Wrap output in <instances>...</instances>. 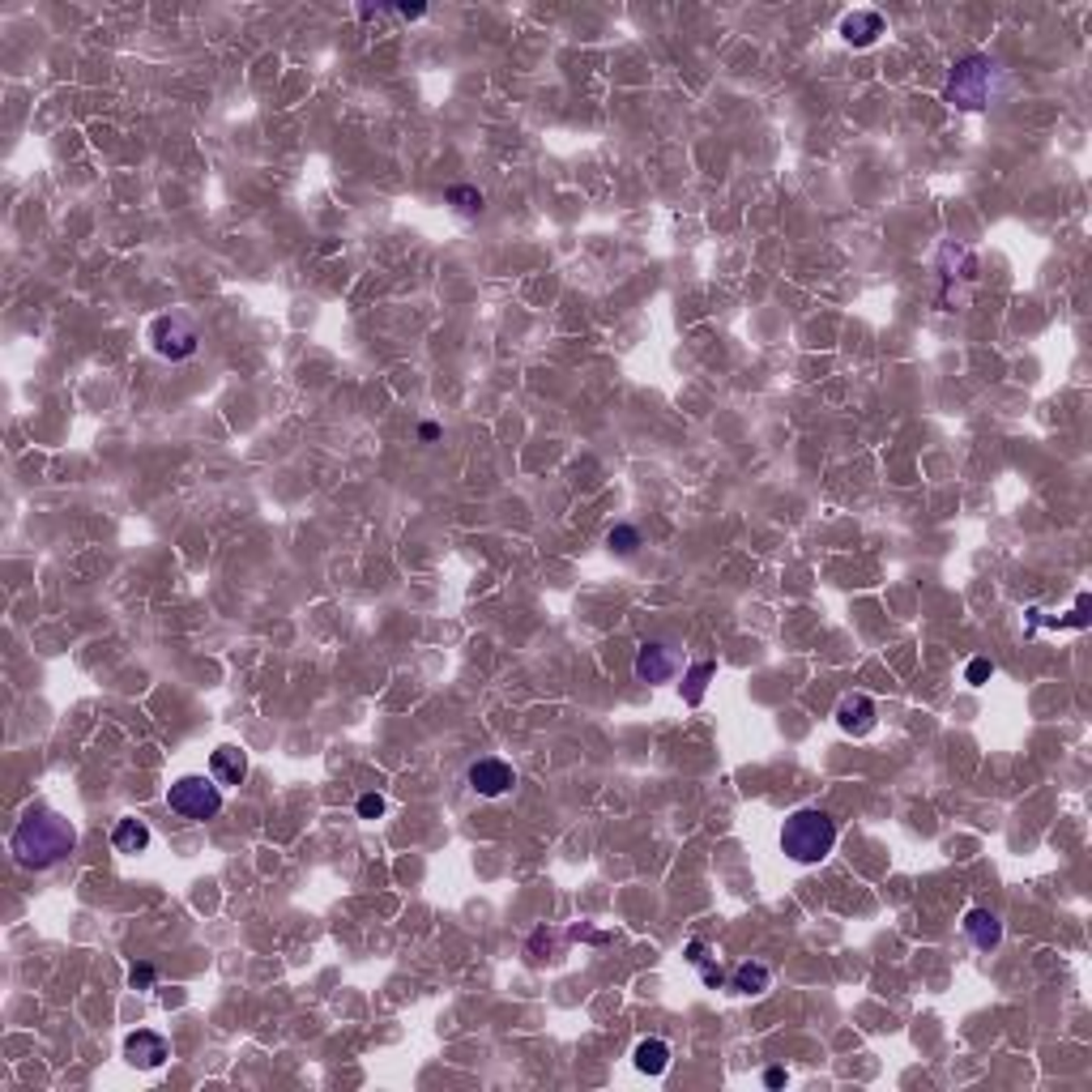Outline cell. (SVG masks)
Listing matches in <instances>:
<instances>
[{
	"label": "cell",
	"mask_w": 1092,
	"mask_h": 1092,
	"mask_svg": "<svg viewBox=\"0 0 1092 1092\" xmlns=\"http://www.w3.org/2000/svg\"><path fill=\"white\" fill-rule=\"evenodd\" d=\"M128 981H133V990H150L154 986V965H133Z\"/></svg>",
	"instance_id": "7402d4cb"
},
{
	"label": "cell",
	"mask_w": 1092,
	"mask_h": 1092,
	"mask_svg": "<svg viewBox=\"0 0 1092 1092\" xmlns=\"http://www.w3.org/2000/svg\"><path fill=\"white\" fill-rule=\"evenodd\" d=\"M210 772H214V781L218 786H244V777H247V756L240 747H218L214 756H210Z\"/></svg>",
	"instance_id": "7c38bea8"
},
{
	"label": "cell",
	"mask_w": 1092,
	"mask_h": 1092,
	"mask_svg": "<svg viewBox=\"0 0 1092 1092\" xmlns=\"http://www.w3.org/2000/svg\"><path fill=\"white\" fill-rule=\"evenodd\" d=\"M713 674H717V662H696V666L688 670V679H683V700H688V704H700V700H704V688H709Z\"/></svg>",
	"instance_id": "2e32d148"
},
{
	"label": "cell",
	"mask_w": 1092,
	"mask_h": 1092,
	"mask_svg": "<svg viewBox=\"0 0 1092 1092\" xmlns=\"http://www.w3.org/2000/svg\"><path fill=\"white\" fill-rule=\"evenodd\" d=\"M568 939H572V943H581V939H585V943H607L611 935H602V930H589V926H572Z\"/></svg>",
	"instance_id": "603a6c76"
},
{
	"label": "cell",
	"mask_w": 1092,
	"mask_h": 1092,
	"mask_svg": "<svg viewBox=\"0 0 1092 1092\" xmlns=\"http://www.w3.org/2000/svg\"><path fill=\"white\" fill-rule=\"evenodd\" d=\"M124 1058L133 1062L137 1071H158L167 1058H171V1046H167V1037H158V1032L137 1028L124 1037Z\"/></svg>",
	"instance_id": "ba28073f"
},
{
	"label": "cell",
	"mask_w": 1092,
	"mask_h": 1092,
	"mask_svg": "<svg viewBox=\"0 0 1092 1092\" xmlns=\"http://www.w3.org/2000/svg\"><path fill=\"white\" fill-rule=\"evenodd\" d=\"M9 849H13L17 867H26V871H47V867L65 862L68 853L77 849V828L61 816V811L35 807V811H26V819H17Z\"/></svg>",
	"instance_id": "6da1fadb"
},
{
	"label": "cell",
	"mask_w": 1092,
	"mask_h": 1092,
	"mask_svg": "<svg viewBox=\"0 0 1092 1092\" xmlns=\"http://www.w3.org/2000/svg\"><path fill=\"white\" fill-rule=\"evenodd\" d=\"M632 670H637V679L649 683V688L653 683H670L674 674H679V653H674L666 640H644Z\"/></svg>",
	"instance_id": "8992f818"
},
{
	"label": "cell",
	"mask_w": 1092,
	"mask_h": 1092,
	"mask_svg": "<svg viewBox=\"0 0 1092 1092\" xmlns=\"http://www.w3.org/2000/svg\"><path fill=\"white\" fill-rule=\"evenodd\" d=\"M150 346H154V354H163V359L184 363V359H193V354H196L201 333H196V325L188 321V316L167 312V316H158V321L150 325Z\"/></svg>",
	"instance_id": "5b68a950"
},
{
	"label": "cell",
	"mask_w": 1092,
	"mask_h": 1092,
	"mask_svg": "<svg viewBox=\"0 0 1092 1092\" xmlns=\"http://www.w3.org/2000/svg\"><path fill=\"white\" fill-rule=\"evenodd\" d=\"M990 91H995V61L973 52L951 68L948 86H943V103L960 107V112H981L990 103Z\"/></svg>",
	"instance_id": "3957f363"
},
{
	"label": "cell",
	"mask_w": 1092,
	"mask_h": 1092,
	"mask_svg": "<svg viewBox=\"0 0 1092 1092\" xmlns=\"http://www.w3.org/2000/svg\"><path fill=\"white\" fill-rule=\"evenodd\" d=\"M832 845H837V819L819 807L793 811L786 819V828H781V849H786L793 862H802V867L823 862L832 853Z\"/></svg>",
	"instance_id": "7a4b0ae2"
},
{
	"label": "cell",
	"mask_w": 1092,
	"mask_h": 1092,
	"mask_svg": "<svg viewBox=\"0 0 1092 1092\" xmlns=\"http://www.w3.org/2000/svg\"><path fill=\"white\" fill-rule=\"evenodd\" d=\"M167 807H171L180 819L205 823L222 811V786L210 777H180L171 790H167Z\"/></svg>",
	"instance_id": "277c9868"
},
{
	"label": "cell",
	"mask_w": 1092,
	"mask_h": 1092,
	"mask_svg": "<svg viewBox=\"0 0 1092 1092\" xmlns=\"http://www.w3.org/2000/svg\"><path fill=\"white\" fill-rule=\"evenodd\" d=\"M965 935H969L973 948L990 951V948H999V939H1002V922L990 909H969L965 913Z\"/></svg>",
	"instance_id": "8fae6325"
},
{
	"label": "cell",
	"mask_w": 1092,
	"mask_h": 1092,
	"mask_svg": "<svg viewBox=\"0 0 1092 1092\" xmlns=\"http://www.w3.org/2000/svg\"><path fill=\"white\" fill-rule=\"evenodd\" d=\"M632 1062H637L640 1076H666L670 1067V1046L662 1037H644L637 1046V1054H632Z\"/></svg>",
	"instance_id": "4fadbf2b"
},
{
	"label": "cell",
	"mask_w": 1092,
	"mask_h": 1092,
	"mask_svg": "<svg viewBox=\"0 0 1092 1092\" xmlns=\"http://www.w3.org/2000/svg\"><path fill=\"white\" fill-rule=\"evenodd\" d=\"M359 816L363 819H380L384 816V798H380V793H363V798H359Z\"/></svg>",
	"instance_id": "44dd1931"
},
{
	"label": "cell",
	"mask_w": 1092,
	"mask_h": 1092,
	"mask_svg": "<svg viewBox=\"0 0 1092 1092\" xmlns=\"http://www.w3.org/2000/svg\"><path fill=\"white\" fill-rule=\"evenodd\" d=\"M419 435H423V440H435V435H440V427H435V423H423Z\"/></svg>",
	"instance_id": "83f0119b"
},
{
	"label": "cell",
	"mask_w": 1092,
	"mask_h": 1092,
	"mask_svg": "<svg viewBox=\"0 0 1092 1092\" xmlns=\"http://www.w3.org/2000/svg\"><path fill=\"white\" fill-rule=\"evenodd\" d=\"M444 201L456 205L461 214H482V193H479V188H470V184H453L449 193H444Z\"/></svg>",
	"instance_id": "e0dca14e"
},
{
	"label": "cell",
	"mask_w": 1092,
	"mask_h": 1092,
	"mask_svg": "<svg viewBox=\"0 0 1092 1092\" xmlns=\"http://www.w3.org/2000/svg\"><path fill=\"white\" fill-rule=\"evenodd\" d=\"M112 845H116V853H145L150 849V828H145V819H120L116 823V832H112Z\"/></svg>",
	"instance_id": "9a60e30c"
},
{
	"label": "cell",
	"mask_w": 1092,
	"mask_h": 1092,
	"mask_svg": "<svg viewBox=\"0 0 1092 1092\" xmlns=\"http://www.w3.org/2000/svg\"><path fill=\"white\" fill-rule=\"evenodd\" d=\"M700 973H704V981H709V986H721V981H726V973H721L717 965H709V960L700 965Z\"/></svg>",
	"instance_id": "d4e9b609"
},
{
	"label": "cell",
	"mask_w": 1092,
	"mask_h": 1092,
	"mask_svg": "<svg viewBox=\"0 0 1092 1092\" xmlns=\"http://www.w3.org/2000/svg\"><path fill=\"white\" fill-rule=\"evenodd\" d=\"M730 986L739 990V995L756 999V995H764V990L772 986V973H768V965H760V960H747V965H739L730 973Z\"/></svg>",
	"instance_id": "5bb4252c"
},
{
	"label": "cell",
	"mask_w": 1092,
	"mask_h": 1092,
	"mask_svg": "<svg viewBox=\"0 0 1092 1092\" xmlns=\"http://www.w3.org/2000/svg\"><path fill=\"white\" fill-rule=\"evenodd\" d=\"M688 960H691V965H704V960H709V948H704L700 939H691L688 943Z\"/></svg>",
	"instance_id": "cb8c5ba5"
},
{
	"label": "cell",
	"mask_w": 1092,
	"mask_h": 1092,
	"mask_svg": "<svg viewBox=\"0 0 1092 1092\" xmlns=\"http://www.w3.org/2000/svg\"><path fill=\"white\" fill-rule=\"evenodd\" d=\"M607 542H611V551H614V555H623V559H628V555H637V551H640V530H637V525H614Z\"/></svg>",
	"instance_id": "ac0fdd59"
},
{
	"label": "cell",
	"mask_w": 1092,
	"mask_h": 1092,
	"mask_svg": "<svg viewBox=\"0 0 1092 1092\" xmlns=\"http://www.w3.org/2000/svg\"><path fill=\"white\" fill-rule=\"evenodd\" d=\"M465 781H470V790L482 793V798H500V793H508V790L516 786V772H512V764L486 756V760H474V764H470Z\"/></svg>",
	"instance_id": "52a82bcc"
},
{
	"label": "cell",
	"mask_w": 1092,
	"mask_h": 1092,
	"mask_svg": "<svg viewBox=\"0 0 1092 1092\" xmlns=\"http://www.w3.org/2000/svg\"><path fill=\"white\" fill-rule=\"evenodd\" d=\"M397 13H402V17H410V22H414V17H423V13H427V9H423V5H402V9H397Z\"/></svg>",
	"instance_id": "4316f807"
},
{
	"label": "cell",
	"mask_w": 1092,
	"mask_h": 1092,
	"mask_svg": "<svg viewBox=\"0 0 1092 1092\" xmlns=\"http://www.w3.org/2000/svg\"><path fill=\"white\" fill-rule=\"evenodd\" d=\"M764 1084H768V1088H781V1084H786V1071H781V1067H768V1071H764Z\"/></svg>",
	"instance_id": "484cf974"
},
{
	"label": "cell",
	"mask_w": 1092,
	"mask_h": 1092,
	"mask_svg": "<svg viewBox=\"0 0 1092 1092\" xmlns=\"http://www.w3.org/2000/svg\"><path fill=\"white\" fill-rule=\"evenodd\" d=\"M841 35H845L849 47H871L883 35V13H875V9H853L845 22H841Z\"/></svg>",
	"instance_id": "30bf717a"
},
{
	"label": "cell",
	"mask_w": 1092,
	"mask_h": 1092,
	"mask_svg": "<svg viewBox=\"0 0 1092 1092\" xmlns=\"http://www.w3.org/2000/svg\"><path fill=\"white\" fill-rule=\"evenodd\" d=\"M875 717H879L875 700L862 696V691H849V696H841V704H837V726L845 734H853V739L875 730Z\"/></svg>",
	"instance_id": "9c48e42d"
},
{
	"label": "cell",
	"mask_w": 1092,
	"mask_h": 1092,
	"mask_svg": "<svg viewBox=\"0 0 1092 1092\" xmlns=\"http://www.w3.org/2000/svg\"><path fill=\"white\" fill-rule=\"evenodd\" d=\"M990 674H995V662H990V658H973L969 670H965V679H969V683H986Z\"/></svg>",
	"instance_id": "ffe728a7"
},
{
	"label": "cell",
	"mask_w": 1092,
	"mask_h": 1092,
	"mask_svg": "<svg viewBox=\"0 0 1092 1092\" xmlns=\"http://www.w3.org/2000/svg\"><path fill=\"white\" fill-rule=\"evenodd\" d=\"M555 951H559V939L551 935V930H533V939H530V960H551Z\"/></svg>",
	"instance_id": "d6986e66"
}]
</instances>
